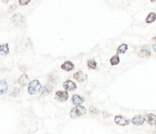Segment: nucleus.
<instances>
[{"instance_id": "423d86ee", "label": "nucleus", "mask_w": 156, "mask_h": 134, "mask_svg": "<svg viewBox=\"0 0 156 134\" xmlns=\"http://www.w3.org/2000/svg\"><path fill=\"white\" fill-rule=\"evenodd\" d=\"M73 77L79 83H83L87 79V75L83 71L76 72L74 74Z\"/></svg>"}, {"instance_id": "ddd939ff", "label": "nucleus", "mask_w": 156, "mask_h": 134, "mask_svg": "<svg viewBox=\"0 0 156 134\" xmlns=\"http://www.w3.org/2000/svg\"><path fill=\"white\" fill-rule=\"evenodd\" d=\"M8 90V84L6 81H1V83H0V93L1 95H3L6 93Z\"/></svg>"}, {"instance_id": "4468645a", "label": "nucleus", "mask_w": 156, "mask_h": 134, "mask_svg": "<svg viewBox=\"0 0 156 134\" xmlns=\"http://www.w3.org/2000/svg\"><path fill=\"white\" fill-rule=\"evenodd\" d=\"M156 20V14L154 12H151L149 14L148 17L146 19V22L148 24H151Z\"/></svg>"}, {"instance_id": "20e7f679", "label": "nucleus", "mask_w": 156, "mask_h": 134, "mask_svg": "<svg viewBox=\"0 0 156 134\" xmlns=\"http://www.w3.org/2000/svg\"><path fill=\"white\" fill-rule=\"evenodd\" d=\"M115 122L119 126H125L129 124V120L121 115H117L115 117Z\"/></svg>"}, {"instance_id": "4be33fe9", "label": "nucleus", "mask_w": 156, "mask_h": 134, "mask_svg": "<svg viewBox=\"0 0 156 134\" xmlns=\"http://www.w3.org/2000/svg\"><path fill=\"white\" fill-rule=\"evenodd\" d=\"M19 4H20L21 6H25L27 5L30 2V0H28V1H24V0H19Z\"/></svg>"}, {"instance_id": "f03ea898", "label": "nucleus", "mask_w": 156, "mask_h": 134, "mask_svg": "<svg viewBox=\"0 0 156 134\" xmlns=\"http://www.w3.org/2000/svg\"><path fill=\"white\" fill-rule=\"evenodd\" d=\"M42 89L41 84L38 80H34L31 81L28 85V92L30 95H34L35 93L40 91Z\"/></svg>"}, {"instance_id": "a878e982", "label": "nucleus", "mask_w": 156, "mask_h": 134, "mask_svg": "<svg viewBox=\"0 0 156 134\" xmlns=\"http://www.w3.org/2000/svg\"><path fill=\"white\" fill-rule=\"evenodd\" d=\"M155 129H156V127H155Z\"/></svg>"}, {"instance_id": "6e6552de", "label": "nucleus", "mask_w": 156, "mask_h": 134, "mask_svg": "<svg viewBox=\"0 0 156 134\" xmlns=\"http://www.w3.org/2000/svg\"><path fill=\"white\" fill-rule=\"evenodd\" d=\"M145 120H146V118L144 116L136 115L132 119V123L135 126H141V125L144 124Z\"/></svg>"}, {"instance_id": "6ab92c4d", "label": "nucleus", "mask_w": 156, "mask_h": 134, "mask_svg": "<svg viewBox=\"0 0 156 134\" xmlns=\"http://www.w3.org/2000/svg\"><path fill=\"white\" fill-rule=\"evenodd\" d=\"M139 55L141 57H149L151 56V52L149 50L145 48V49H142L140 50Z\"/></svg>"}, {"instance_id": "dca6fc26", "label": "nucleus", "mask_w": 156, "mask_h": 134, "mask_svg": "<svg viewBox=\"0 0 156 134\" xmlns=\"http://www.w3.org/2000/svg\"><path fill=\"white\" fill-rule=\"evenodd\" d=\"M28 81H29V78L28 77L26 74H23V75L19 78V84L22 85V86H25V85L28 83Z\"/></svg>"}, {"instance_id": "f3484780", "label": "nucleus", "mask_w": 156, "mask_h": 134, "mask_svg": "<svg viewBox=\"0 0 156 134\" xmlns=\"http://www.w3.org/2000/svg\"><path fill=\"white\" fill-rule=\"evenodd\" d=\"M128 48V46L126 44H122L121 45L119 46V47L117 48V52L118 54H122V53H125L126 52V50Z\"/></svg>"}, {"instance_id": "1a4fd4ad", "label": "nucleus", "mask_w": 156, "mask_h": 134, "mask_svg": "<svg viewBox=\"0 0 156 134\" xmlns=\"http://www.w3.org/2000/svg\"><path fill=\"white\" fill-rule=\"evenodd\" d=\"M52 91H53V87L50 85H45V86L42 87L40 90L41 96H46L47 95H49L50 93H52Z\"/></svg>"}, {"instance_id": "412c9836", "label": "nucleus", "mask_w": 156, "mask_h": 134, "mask_svg": "<svg viewBox=\"0 0 156 134\" xmlns=\"http://www.w3.org/2000/svg\"><path fill=\"white\" fill-rule=\"evenodd\" d=\"M19 89H18V88H13L12 91L10 93V95L13 96V94L15 93L16 94V96H17L19 94Z\"/></svg>"}, {"instance_id": "2eb2a0df", "label": "nucleus", "mask_w": 156, "mask_h": 134, "mask_svg": "<svg viewBox=\"0 0 156 134\" xmlns=\"http://www.w3.org/2000/svg\"><path fill=\"white\" fill-rule=\"evenodd\" d=\"M0 52L1 54H8L10 52V49L8 47V44H1L0 46Z\"/></svg>"}, {"instance_id": "9d476101", "label": "nucleus", "mask_w": 156, "mask_h": 134, "mask_svg": "<svg viewBox=\"0 0 156 134\" xmlns=\"http://www.w3.org/2000/svg\"><path fill=\"white\" fill-rule=\"evenodd\" d=\"M61 68H62V69L66 71H70L74 69V64L72 62H70V61H66V62H64L62 65H61Z\"/></svg>"}, {"instance_id": "aec40b11", "label": "nucleus", "mask_w": 156, "mask_h": 134, "mask_svg": "<svg viewBox=\"0 0 156 134\" xmlns=\"http://www.w3.org/2000/svg\"><path fill=\"white\" fill-rule=\"evenodd\" d=\"M87 66L89 69H95L96 68V62L94 59L89 60L87 61Z\"/></svg>"}, {"instance_id": "0eeeda50", "label": "nucleus", "mask_w": 156, "mask_h": 134, "mask_svg": "<svg viewBox=\"0 0 156 134\" xmlns=\"http://www.w3.org/2000/svg\"><path fill=\"white\" fill-rule=\"evenodd\" d=\"M63 87L64 88V89L67 90V91H72L76 90V85L73 82V81L70 80H67L63 83Z\"/></svg>"}, {"instance_id": "9b49d317", "label": "nucleus", "mask_w": 156, "mask_h": 134, "mask_svg": "<svg viewBox=\"0 0 156 134\" xmlns=\"http://www.w3.org/2000/svg\"><path fill=\"white\" fill-rule=\"evenodd\" d=\"M145 118H146L147 122H148V124L151 125V126H155V125H156V115H155L154 114H147Z\"/></svg>"}, {"instance_id": "393cba45", "label": "nucleus", "mask_w": 156, "mask_h": 134, "mask_svg": "<svg viewBox=\"0 0 156 134\" xmlns=\"http://www.w3.org/2000/svg\"><path fill=\"white\" fill-rule=\"evenodd\" d=\"M153 40H155V41L156 42V37H155V38H153Z\"/></svg>"}, {"instance_id": "f257e3e1", "label": "nucleus", "mask_w": 156, "mask_h": 134, "mask_svg": "<svg viewBox=\"0 0 156 134\" xmlns=\"http://www.w3.org/2000/svg\"><path fill=\"white\" fill-rule=\"evenodd\" d=\"M87 110L85 107L82 105H76L75 107L72 108L70 112V115L72 118H76L81 117L86 113Z\"/></svg>"}, {"instance_id": "5701e85b", "label": "nucleus", "mask_w": 156, "mask_h": 134, "mask_svg": "<svg viewBox=\"0 0 156 134\" xmlns=\"http://www.w3.org/2000/svg\"><path fill=\"white\" fill-rule=\"evenodd\" d=\"M90 111L93 113H95V114L98 113V111L97 110V109L94 108V107H91V108H90Z\"/></svg>"}, {"instance_id": "7ed1b4c3", "label": "nucleus", "mask_w": 156, "mask_h": 134, "mask_svg": "<svg viewBox=\"0 0 156 134\" xmlns=\"http://www.w3.org/2000/svg\"><path fill=\"white\" fill-rule=\"evenodd\" d=\"M55 99L58 101H66L69 99V94L67 91H58L55 94Z\"/></svg>"}, {"instance_id": "b1692460", "label": "nucleus", "mask_w": 156, "mask_h": 134, "mask_svg": "<svg viewBox=\"0 0 156 134\" xmlns=\"http://www.w3.org/2000/svg\"><path fill=\"white\" fill-rule=\"evenodd\" d=\"M153 50H154V51L156 52V44L153 46Z\"/></svg>"}, {"instance_id": "f8f14e48", "label": "nucleus", "mask_w": 156, "mask_h": 134, "mask_svg": "<svg viewBox=\"0 0 156 134\" xmlns=\"http://www.w3.org/2000/svg\"><path fill=\"white\" fill-rule=\"evenodd\" d=\"M84 101V98H83L82 97L79 96L78 95H74L72 97V102L73 103L74 105H80L81 103H83Z\"/></svg>"}, {"instance_id": "39448f33", "label": "nucleus", "mask_w": 156, "mask_h": 134, "mask_svg": "<svg viewBox=\"0 0 156 134\" xmlns=\"http://www.w3.org/2000/svg\"><path fill=\"white\" fill-rule=\"evenodd\" d=\"M24 17L21 14H14L11 17V22L16 24V25H20L24 22Z\"/></svg>"}, {"instance_id": "a211bd4d", "label": "nucleus", "mask_w": 156, "mask_h": 134, "mask_svg": "<svg viewBox=\"0 0 156 134\" xmlns=\"http://www.w3.org/2000/svg\"><path fill=\"white\" fill-rule=\"evenodd\" d=\"M119 62H120V59L117 54V55L113 56L111 59H110V62H111V65L113 66H115L118 65V64L119 63Z\"/></svg>"}]
</instances>
